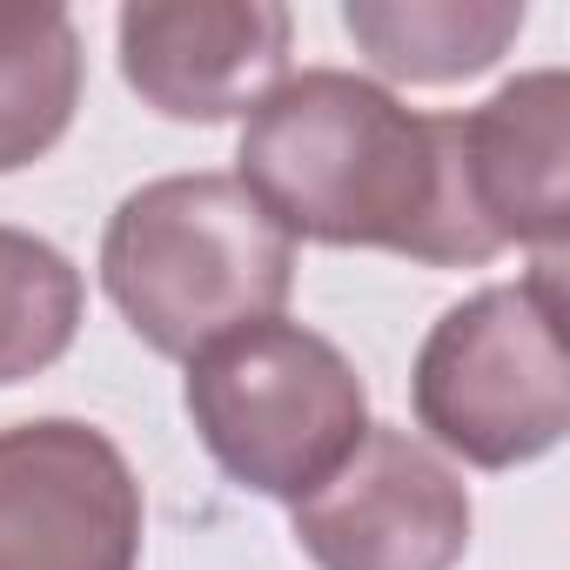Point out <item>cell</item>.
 <instances>
[{"label":"cell","mask_w":570,"mask_h":570,"mask_svg":"<svg viewBox=\"0 0 570 570\" xmlns=\"http://www.w3.org/2000/svg\"><path fill=\"white\" fill-rule=\"evenodd\" d=\"M0 570H141V483L81 416L0 430Z\"/></svg>","instance_id":"cell-5"},{"label":"cell","mask_w":570,"mask_h":570,"mask_svg":"<svg viewBox=\"0 0 570 570\" xmlns=\"http://www.w3.org/2000/svg\"><path fill=\"white\" fill-rule=\"evenodd\" d=\"M416 430L476 470H517L570 430V356H563V282L537 255L523 282H490L443 309L410 370Z\"/></svg>","instance_id":"cell-3"},{"label":"cell","mask_w":570,"mask_h":570,"mask_svg":"<svg viewBox=\"0 0 570 570\" xmlns=\"http://www.w3.org/2000/svg\"><path fill=\"white\" fill-rule=\"evenodd\" d=\"M181 403L215 470L275 503H303L370 436V390L356 363L330 336L282 316L202 350Z\"/></svg>","instance_id":"cell-4"},{"label":"cell","mask_w":570,"mask_h":570,"mask_svg":"<svg viewBox=\"0 0 570 570\" xmlns=\"http://www.w3.org/2000/svg\"><path fill=\"white\" fill-rule=\"evenodd\" d=\"M101 289L155 356L195 363L222 336L282 316L296 289V242L235 175H161L108 215Z\"/></svg>","instance_id":"cell-2"},{"label":"cell","mask_w":570,"mask_h":570,"mask_svg":"<svg viewBox=\"0 0 570 570\" xmlns=\"http://www.w3.org/2000/svg\"><path fill=\"white\" fill-rule=\"evenodd\" d=\"M81 330V268L28 228L0 222V390L55 370Z\"/></svg>","instance_id":"cell-11"},{"label":"cell","mask_w":570,"mask_h":570,"mask_svg":"<svg viewBox=\"0 0 570 570\" xmlns=\"http://www.w3.org/2000/svg\"><path fill=\"white\" fill-rule=\"evenodd\" d=\"M523 0H350L343 28L356 48L416 88H450L503 61V48L523 35Z\"/></svg>","instance_id":"cell-9"},{"label":"cell","mask_w":570,"mask_h":570,"mask_svg":"<svg viewBox=\"0 0 570 570\" xmlns=\"http://www.w3.org/2000/svg\"><path fill=\"white\" fill-rule=\"evenodd\" d=\"M289 8L275 0H135L115 21L121 81L168 121H235L289 81Z\"/></svg>","instance_id":"cell-8"},{"label":"cell","mask_w":570,"mask_h":570,"mask_svg":"<svg viewBox=\"0 0 570 570\" xmlns=\"http://www.w3.org/2000/svg\"><path fill=\"white\" fill-rule=\"evenodd\" d=\"M81 28L68 8H0V175L41 161L81 108Z\"/></svg>","instance_id":"cell-10"},{"label":"cell","mask_w":570,"mask_h":570,"mask_svg":"<svg viewBox=\"0 0 570 570\" xmlns=\"http://www.w3.org/2000/svg\"><path fill=\"white\" fill-rule=\"evenodd\" d=\"M450 202L476 262L503 248L563 255L570 235V81L537 68L503 81L483 108L443 115Z\"/></svg>","instance_id":"cell-6"},{"label":"cell","mask_w":570,"mask_h":570,"mask_svg":"<svg viewBox=\"0 0 570 570\" xmlns=\"http://www.w3.org/2000/svg\"><path fill=\"white\" fill-rule=\"evenodd\" d=\"M235 181L282 235L323 248H390L430 268H476L456 202L443 115L403 108L343 68L289 75L242 128Z\"/></svg>","instance_id":"cell-1"},{"label":"cell","mask_w":570,"mask_h":570,"mask_svg":"<svg viewBox=\"0 0 570 570\" xmlns=\"http://www.w3.org/2000/svg\"><path fill=\"white\" fill-rule=\"evenodd\" d=\"M289 510L316 570H456L470 550V490L410 430L370 423L343 470Z\"/></svg>","instance_id":"cell-7"}]
</instances>
